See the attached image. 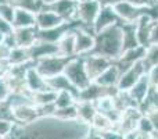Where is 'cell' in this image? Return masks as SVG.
<instances>
[{"label":"cell","mask_w":158,"mask_h":139,"mask_svg":"<svg viewBox=\"0 0 158 139\" xmlns=\"http://www.w3.org/2000/svg\"><path fill=\"white\" fill-rule=\"evenodd\" d=\"M31 96H32V102L35 106H42V104H47V103H54L57 92L50 89V88H46L43 90L31 93Z\"/></svg>","instance_id":"25"},{"label":"cell","mask_w":158,"mask_h":139,"mask_svg":"<svg viewBox=\"0 0 158 139\" xmlns=\"http://www.w3.org/2000/svg\"><path fill=\"white\" fill-rule=\"evenodd\" d=\"M29 49V54L32 61L35 63L39 59L47 57V56L52 54H60L58 53V46L57 43H52V42H46V41H40V39H36V42L32 45Z\"/></svg>","instance_id":"13"},{"label":"cell","mask_w":158,"mask_h":139,"mask_svg":"<svg viewBox=\"0 0 158 139\" xmlns=\"http://www.w3.org/2000/svg\"><path fill=\"white\" fill-rule=\"evenodd\" d=\"M150 43H158V20H156L151 28V38Z\"/></svg>","instance_id":"37"},{"label":"cell","mask_w":158,"mask_h":139,"mask_svg":"<svg viewBox=\"0 0 158 139\" xmlns=\"http://www.w3.org/2000/svg\"><path fill=\"white\" fill-rule=\"evenodd\" d=\"M150 88H151L150 79H148L147 74H144L143 76H140V79L133 85V86L131 88V89L128 90V92H129V95L133 98V100L136 102L137 104H139L140 102H142L143 99L146 98V95L148 93Z\"/></svg>","instance_id":"22"},{"label":"cell","mask_w":158,"mask_h":139,"mask_svg":"<svg viewBox=\"0 0 158 139\" xmlns=\"http://www.w3.org/2000/svg\"><path fill=\"white\" fill-rule=\"evenodd\" d=\"M64 74L72 82V85L79 90L85 89L92 82L89 75H87L86 67H85L83 56H74V57L69 59V61L64 68Z\"/></svg>","instance_id":"3"},{"label":"cell","mask_w":158,"mask_h":139,"mask_svg":"<svg viewBox=\"0 0 158 139\" xmlns=\"http://www.w3.org/2000/svg\"><path fill=\"white\" fill-rule=\"evenodd\" d=\"M27 27H36V13H32L29 10H25V8L15 6L13 28H27Z\"/></svg>","instance_id":"19"},{"label":"cell","mask_w":158,"mask_h":139,"mask_svg":"<svg viewBox=\"0 0 158 139\" xmlns=\"http://www.w3.org/2000/svg\"><path fill=\"white\" fill-rule=\"evenodd\" d=\"M122 52H123V33H122L121 22L114 24L96 33V43L92 50L93 54H100L115 61L119 59Z\"/></svg>","instance_id":"2"},{"label":"cell","mask_w":158,"mask_h":139,"mask_svg":"<svg viewBox=\"0 0 158 139\" xmlns=\"http://www.w3.org/2000/svg\"><path fill=\"white\" fill-rule=\"evenodd\" d=\"M64 22L67 21L63 17H60L56 11H53L52 8L46 7V6L36 13V28L38 29H50V28H56Z\"/></svg>","instance_id":"9"},{"label":"cell","mask_w":158,"mask_h":139,"mask_svg":"<svg viewBox=\"0 0 158 139\" xmlns=\"http://www.w3.org/2000/svg\"><path fill=\"white\" fill-rule=\"evenodd\" d=\"M77 107H78V117L82 123H86L90 125L93 118L97 114V109H96L94 102L90 100H77Z\"/></svg>","instance_id":"23"},{"label":"cell","mask_w":158,"mask_h":139,"mask_svg":"<svg viewBox=\"0 0 158 139\" xmlns=\"http://www.w3.org/2000/svg\"><path fill=\"white\" fill-rule=\"evenodd\" d=\"M100 3L97 0H86L78 2L77 4V21L83 28L93 31V24L100 13Z\"/></svg>","instance_id":"5"},{"label":"cell","mask_w":158,"mask_h":139,"mask_svg":"<svg viewBox=\"0 0 158 139\" xmlns=\"http://www.w3.org/2000/svg\"><path fill=\"white\" fill-rule=\"evenodd\" d=\"M119 76H121V68L118 67V64L115 61H112L93 82H96V84L101 85L104 88H117Z\"/></svg>","instance_id":"16"},{"label":"cell","mask_w":158,"mask_h":139,"mask_svg":"<svg viewBox=\"0 0 158 139\" xmlns=\"http://www.w3.org/2000/svg\"><path fill=\"white\" fill-rule=\"evenodd\" d=\"M25 84H27V89L29 90L31 93L39 92V90H43V89H46V88H49L47 86L46 78H44V76L35 68L33 63L31 64V66L28 67V70H27Z\"/></svg>","instance_id":"17"},{"label":"cell","mask_w":158,"mask_h":139,"mask_svg":"<svg viewBox=\"0 0 158 139\" xmlns=\"http://www.w3.org/2000/svg\"><path fill=\"white\" fill-rule=\"evenodd\" d=\"M69 59L71 57H65V56L61 54H52L36 60L33 63V66L44 78H50V76L64 72V68H65L67 63L69 61Z\"/></svg>","instance_id":"4"},{"label":"cell","mask_w":158,"mask_h":139,"mask_svg":"<svg viewBox=\"0 0 158 139\" xmlns=\"http://www.w3.org/2000/svg\"><path fill=\"white\" fill-rule=\"evenodd\" d=\"M7 2H11V0H0V4H3V3H7Z\"/></svg>","instance_id":"42"},{"label":"cell","mask_w":158,"mask_h":139,"mask_svg":"<svg viewBox=\"0 0 158 139\" xmlns=\"http://www.w3.org/2000/svg\"><path fill=\"white\" fill-rule=\"evenodd\" d=\"M77 2H86V0H77Z\"/></svg>","instance_id":"43"},{"label":"cell","mask_w":158,"mask_h":139,"mask_svg":"<svg viewBox=\"0 0 158 139\" xmlns=\"http://www.w3.org/2000/svg\"><path fill=\"white\" fill-rule=\"evenodd\" d=\"M54 117L60 118V120H64V121H77V120H79L77 103L71 104V106H67V107H58V109L54 111Z\"/></svg>","instance_id":"26"},{"label":"cell","mask_w":158,"mask_h":139,"mask_svg":"<svg viewBox=\"0 0 158 139\" xmlns=\"http://www.w3.org/2000/svg\"><path fill=\"white\" fill-rule=\"evenodd\" d=\"M11 3L17 7H22L32 13H38L44 7V3L42 0H11Z\"/></svg>","instance_id":"29"},{"label":"cell","mask_w":158,"mask_h":139,"mask_svg":"<svg viewBox=\"0 0 158 139\" xmlns=\"http://www.w3.org/2000/svg\"><path fill=\"white\" fill-rule=\"evenodd\" d=\"M6 36H7V35H4L3 32H0V43H3V42L6 41Z\"/></svg>","instance_id":"41"},{"label":"cell","mask_w":158,"mask_h":139,"mask_svg":"<svg viewBox=\"0 0 158 139\" xmlns=\"http://www.w3.org/2000/svg\"><path fill=\"white\" fill-rule=\"evenodd\" d=\"M10 50H11V46H8L6 42L0 43V64H3V66H8L7 60H8Z\"/></svg>","instance_id":"34"},{"label":"cell","mask_w":158,"mask_h":139,"mask_svg":"<svg viewBox=\"0 0 158 139\" xmlns=\"http://www.w3.org/2000/svg\"><path fill=\"white\" fill-rule=\"evenodd\" d=\"M147 72V68H146L143 60L136 61L132 66H129L128 68H125L121 72L119 81H118V90H122V92H128L135 84L140 79V76H143Z\"/></svg>","instance_id":"6"},{"label":"cell","mask_w":158,"mask_h":139,"mask_svg":"<svg viewBox=\"0 0 158 139\" xmlns=\"http://www.w3.org/2000/svg\"><path fill=\"white\" fill-rule=\"evenodd\" d=\"M77 0H56L46 7L56 11L65 21H77Z\"/></svg>","instance_id":"12"},{"label":"cell","mask_w":158,"mask_h":139,"mask_svg":"<svg viewBox=\"0 0 158 139\" xmlns=\"http://www.w3.org/2000/svg\"><path fill=\"white\" fill-rule=\"evenodd\" d=\"M10 93H11L10 85H8L6 76L2 75L0 76V100H7V98L10 96Z\"/></svg>","instance_id":"33"},{"label":"cell","mask_w":158,"mask_h":139,"mask_svg":"<svg viewBox=\"0 0 158 139\" xmlns=\"http://www.w3.org/2000/svg\"><path fill=\"white\" fill-rule=\"evenodd\" d=\"M157 88H158V86H157Z\"/></svg>","instance_id":"45"},{"label":"cell","mask_w":158,"mask_h":139,"mask_svg":"<svg viewBox=\"0 0 158 139\" xmlns=\"http://www.w3.org/2000/svg\"><path fill=\"white\" fill-rule=\"evenodd\" d=\"M121 22L119 17L118 14L115 13L114 7H110V6H106V7H101L100 8V13H98L97 18H96L94 24H93V32L94 35L100 31L106 29V28L111 27L114 24H118Z\"/></svg>","instance_id":"11"},{"label":"cell","mask_w":158,"mask_h":139,"mask_svg":"<svg viewBox=\"0 0 158 139\" xmlns=\"http://www.w3.org/2000/svg\"><path fill=\"white\" fill-rule=\"evenodd\" d=\"M29 63H33V61L31 59L28 47H21V46L11 47L7 60L8 66H21V64H29Z\"/></svg>","instance_id":"21"},{"label":"cell","mask_w":158,"mask_h":139,"mask_svg":"<svg viewBox=\"0 0 158 139\" xmlns=\"http://www.w3.org/2000/svg\"><path fill=\"white\" fill-rule=\"evenodd\" d=\"M77 96L74 93H71L69 90H58L57 96H56V106L58 107H67V106H71V104L77 103Z\"/></svg>","instance_id":"27"},{"label":"cell","mask_w":158,"mask_h":139,"mask_svg":"<svg viewBox=\"0 0 158 139\" xmlns=\"http://www.w3.org/2000/svg\"><path fill=\"white\" fill-rule=\"evenodd\" d=\"M156 20L153 17L147 15H142L136 22V36H137V41H139V45L142 46L147 47L150 45V38H151V28H153V24Z\"/></svg>","instance_id":"15"},{"label":"cell","mask_w":158,"mask_h":139,"mask_svg":"<svg viewBox=\"0 0 158 139\" xmlns=\"http://www.w3.org/2000/svg\"><path fill=\"white\" fill-rule=\"evenodd\" d=\"M46 82L50 89L56 90V92H58V90H69V92L74 93L78 99L79 89H77V88L72 85V82L67 78V75L64 72L57 74V75H54V76H50V78H46Z\"/></svg>","instance_id":"18"},{"label":"cell","mask_w":158,"mask_h":139,"mask_svg":"<svg viewBox=\"0 0 158 139\" xmlns=\"http://www.w3.org/2000/svg\"><path fill=\"white\" fill-rule=\"evenodd\" d=\"M158 2V0H153V3H157Z\"/></svg>","instance_id":"44"},{"label":"cell","mask_w":158,"mask_h":139,"mask_svg":"<svg viewBox=\"0 0 158 139\" xmlns=\"http://www.w3.org/2000/svg\"><path fill=\"white\" fill-rule=\"evenodd\" d=\"M90 125L77 121H64L54 115L39 117L24 128V138H89Z\"/></svg>","instance_id":"1"},{"label":"cell","mask_w":158,"mask_h":139,"mask_svg":"<svg viewBox=\"0 0 158 139\" xmlns=\"http://www.w3.org/2000/svg\"><path fill=\"white\" fill-rule=\"evenodd\" d=\"M98 3H100L101 7H106V6H110V7H114L115 4H117L118 2H121V0H97Z\"/></svg>","instance_id":"39"},{"label":"cell","mask_w":158,"mask_h":139,"mask_svg":"<svg viewBox=\"0 0 158 139\" xmlns=\"http://www.w3.org/2000/svg\"><path fill=\"white\" fill-rule=\"evenodd\" d=\"M96 43V35L92 29L81 25L75 27V53L77 56H86L92 53Z\"/></svg>","instance_id":"7"},{"label":"cell","mask_w":158,"mask_h":139,"mask_svg":"<svg viewBox=\"0 0 158 139\" xmlns=\"http://www.w3.org/2000/svg\"><path fill=\"white\" fill-rule=\"evenodd\" d=\"M13 114H14V121L22 124V125L32 124L33 121L39 118L38 109H36V106L33 103L21 104V106L13 107Z\"/></svg>","instance_id":"14"},{"label":"cell","mask_w":158,"mask_h":139,"mask_svg":"<svg viewBox=\"0 0 158 139\" xmlns=\"http://www.w3.org/2000/svg\"><path fill=\"white\" fill-rule=\"evenodd\" d=\"M14 123H15V121L2 120V118H0V138H2V139H8Z\"/></svg>","instance_id":"32"},{"label":"cell","mask_w":158,"mask_h":139,"mask_svg":"<svg viewBox=\"0 0 158 139\" xmlns=\"http://www.w3.org/2000/svg\"><path fill=\"white\" fill-rule=\"evenodd\" d=\"M139 110L143 114H148L150 111L158 109V88L157 86H151L148 93L146 95V98L137 104Z\"/></svg>","instance_id":"24"},{"label":"cell","mask_w":158,"mask_h":139,"mask_svg":"<svg viewBox=\"0 0 158 139\" xmlns=\"http://www.w3.org/2000/svg\"><path fill=\"white\" fill-rule=\"evenodd\" d=\"M83 60H85V67H86L87 75H89L92 82L112 63V60H110V59L100 54H93V53L83 56Z\"/></svg>","instance_id":"8"},{"label":"cell","mask_w":158,"mask_h":139,"mask_svg":"<svg viewBox=\"0 0 158 139\" xmlns=\"http://www.w3.org/2000/svg\"><path fill=\"white\" fill-rule=\"evenodd\" d=\"M14 46L21 47H31L38 39V28L36 27H27V28H14L13 33Z\"/></svg>","instance_id":"10"},{"label":"cell","mask_w":158,"mask_h":139,"mask_svg":"<svg viewBox=\"0 0 158 139\" xmlns=\"http://www.w3.org/2000/svg\"><path fill=\"white\" fill-rule=\"evenodd\" d=\"M143 63H144L147 70L158 64V43H150L146 47V54L144 59H143Z\"/></svg>","instance_id":"28"},{"label":"cell","mask_w":158,"mask_h":139,"mask_svg":"<svg viewBox=\"0 0 158 139\" xmlns=\"http://www.w3.org/2000/svg\"><path fill=\"white\" fill-rule=\"evenodd\" d=\"M13 25L10 24L8 21H6L4 18H2L0 17V32H3L4 35H10L11 32H13Z\"/></svg>","instance_id":"36"},{"label":"cell","mask_w":158,"mask_h":139,"mask_svg":"<svg viewBox=\"0 0 158 139\" xmlns=\"http://www.w3.org/2000/svg\"><path fill=\"white\" fill-rule=\"evenodd\" d=\"M7 67L8 66H3V64H0V76L6 74V70H7Z\"/></svg>","instance_id":"40"},{"label":"cell","mask_w":158,"mask_h":139,"mask_svg":"<svg viewBox=\"0 0 158 139\" xmlns=\"http://www.w3.org/2000/svg\"><path fill=\"white\" fill-rule=\"evenodd\" d=\"M14 11H15V6H14L11 2H7V3L0 4V17L4 18L6 21H8L11 25H13Z\"/></svg>","instance_id":"30"},{"label":"cell","mask_w":158,"mask_h":139,"mask_svg":"<svg viewBox=\"0 0 158 139\" xmlns=\"http://www.w3.org/2000/svg\"><path fill=\"white\" fill-rule=\"evenodd\" d=\"M57 46H58V53L61 56H65V57L77 56V53H75V27L68 29L61 36L60 41L57 42Z\"/></svg>","instance_id":"20"},{"label":"cell","mask_w":158,"mask_h":139,"mask_svg":"<svg viewBox=\"0 0 158 139\" xmlns=\"http://www.w3.org/2000/svg\"><path fill=\"white\" fill-rule=\"evenodd\" d=\"M132 4L137 6V7H146V6H151L153 4V0H128Z\"/></svg>","instance_id":"38"},{"label":"cell","mask_w":158,"mask_h":139,"mask_svg":"<svg viewBox=\"0 0 158 139\" xmlns=\"http://www.w3.org/2000/svg\"><path fill=\"white\" fill-rule=\"evenodd\" d=\"M146 74H147L148 79H150L151 86H158V64H156V66H153V67H150Z\"/></svg>","instance_id":"35"},{"label":"cell","mask_w":158,"mask_h":139,"mask_svg":"<svg viewBox=\"0 0 158 139\" xmlns=\"http://www.w3.org/2000/svg\"><path fill=\"white\" fill-rule=\"evenodd\" d=\"M0 118L2 120L14 121L13 106L8 103V100H0Z\"/></svg>","instance_id":"31"}]
</instances>
